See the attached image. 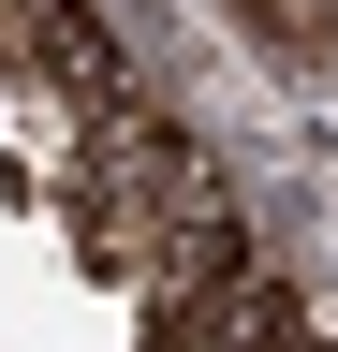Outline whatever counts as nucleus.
Instances as JSON below:
<instances>
[{
    "instance_id": "obj_1",
    "label": "nucleus",
    "mask_w": 338,
    "mask_h": 352,
    "mask_svg": "<svg viewBox=\"0 0 338 352\" xmlns=\"http://www.w3.org/2000/svg\"><path fill=\"white\" fill-rule=\"evenodd\" d=\"M74 250L133 294H177L206 264H235V191L191 132H162L133 88L103 118H74Z\"/></svg>"
},
{
    "instance_id": "obj_2",
    "label": "nucleus",
    "mask_w": 338,
    "mask_h": 352,
    "mask_svg": "<svg viewBox=\"0 0 338 352\" xmlns=\"http://www.w3.org/2000/svg\"><path fill=\"white\" fill-rule=\"evenodd\" d=\"M309 323H294V294L265 279V264H206V279H177V294H147V352H294Z\"/></svg>"
}]
</instances>
